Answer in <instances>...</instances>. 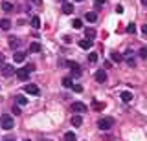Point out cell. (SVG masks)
I'll return each instance as SVG.
<instances>
[{
    "mask_svg": "<svg viewBox=\"0 0 147 141\" xmlns=\"http://www.w3.org/2000/svg\"><path fill=\"white\" fill-rule=\"evenodd\" d=\"M114 125V117H101L98 121V128L99 130H110Z\"/></svg>",
    "mask_w": 147,
    "mask_h": 141,
    "instance_id": "1",
    "label": "cell"
},
{
    "mask_svg": "<svg viewBox=\"0 0 147 141\" xmlns=\"http://www.w3.org/2000/svg\"><path fill=\"white\" fill-rule=\"evenodd\" d=\"M13 125H15V121H13L11 116H7V114H4L2 117H0V126H2L4 130H11Z\"/></svg>",
    "mask_w": 147,
    "mask_h": 141,
    "instance_id": "2",
    "label": "cell"
},
{
    "mask_svg": "<svg viewBox=\"0 0 147 141\" xmlns=\"http://www.w3.org/2000/svg\"><path fill=\"white\" fill-rule=\"evenodd\" d=\"M86 110H88V106H86L85 103H79V101L72 103V112L74 114H85Z\"/></svg>",
    "mask_w": 147,
    "mask_h": 141,
    "instance_id": "3",
    "label": "cell"
},
{
    "mask_svg": "<svg viewBox=\"0 0 147 141\" xmlns=\"http://www.w3.org/2000/svg\"><path fill=\"white\" fill-rule=\"evenodd\" d=\"M64 64L70 68V70H72V74L76 75V77H79V75H81V68H79V64H77L76 61H64Z\"/></svg>",
    "mask_w": 147,
    "mask_h": 141,
    "instance_id": "4",
    "label": "cell"
},
{
    "mask_svg": "<svg viewBox=\"0 0 147 141\" xmlns=\"http://www.w3.org/2000/svg\"><path fill=\"white\" fill-rule=\"evenodd\" d=\"M24 92H26V94H30V95H40L39 86H37V84H31V83L24 86Z\"/></svg>",
    "mask_w": 147,
    "mask_h": 141,
    "instance_id": "5",
    "label": "cell"
},
{
    "mask_svg": "<svg viewBox=\"0 0 147 141\" xmlns=\"http://www.w3.org/2000/svg\"><path fill=\"white\" fill-rule=\"evenodd\" d=\"M15 75L20 81H28V79H30V70H28V68H18V70L15 72Z\"/></svg>",
    "mask_w": 147,
    "mask_h": 141,
    "instance_id": "6",
    "label": "cell"
},
{
    "mask_svg": "<svg viewBox=\"0 0 147 141\" xmlns=\"http://www.w3.org/2000/svg\"><path fill=\"white\" fill-rule=\"evenodd\" d=\"M15 72H17L15 66H11V64H2V75H4V77H11Z\"/></svg>",
    "mask_w": 147,
    "mask_h": 141,
    "instance_id": "7",
    "label": "cell"
},
{
    "mask_svg": "<svg viewBox=\"0 0 147 141\" xmlns=\"http://www.w3.org/2000/svg\"><path fill=\"white\" fill-rule=\"evenodd\" d=\"M94 79L98 81V83L103 84L105 81H107V72H105V70H98V72H96V75H94Z\"/></svg>",
    "mask_w": 147,
    "mask_h": 141,
    "instance_id": "8",
    "label": "cell"
},
{
    "mask_svg": "<svg viewBox=\"0 0 147 141\" xmlns=\"http://www.w3.org/2000/svg\"><path fill=\"white\" fill-rule=\"evenodd\" d=\"M123 57H125V61H127V64H129V66H134V64H136V59H134V55H132L131 49H127Z\"/></svg>",
    "mask_w": 147,
    "mask_h": 141,
    "instance_id": "9",
    "label": "cell"
},
{
    "mask_svg": "<svg viewBox=\"0 0 147 141\" xmlns=\"http://www.w3.org/2000/svg\"><path fill=\"white\" fill-rule=\"evenodd\" d=\"M74 9H76V7H74V4H70V2H64L63 4V13H64V15H72Z\"/></svg>",
    "mask_w": 147,
    "mask_h": 141,
    "instance_id": "10",
    "label": "cell"
},
{
    "mask_svg": "<svg viewBox=\"0 0 147 141\" xmlns=\"http://www.w3.org/2000/svg\"><path fill=\"white\" fill-rule=\"evenodd\" d=\"M13 61H15V62H24L26 61V51H15Z\"/></svg>",
    "mask_w": 147,
    "mask_h": 141,
    "instance_id": "11",
    "label": "cell"
},
{
    "mask_svg": "<svg viewBox=\"0 0 147 141\" xmlns=\"http://www.w3.org/2000/svg\"><path fill=\"white\" fill-rule=\"evenodd\" d=\"M72 125L76 126V128H77V126H81V125H83V117L79 116V114H74V116H72Z\"/></svg>",
    "mask_w": 147,
    "mask_h": 141,
    "instance_id": "12",
    "label": "cell"
},
{
    "mask_svg": "<svg viewBox=\"0 0 147 141\" xmlns=\"http://www.w3.org/2000/svg\"><path fill=\"white\" fill-rule=\"evenodd\" d=\"M79 48H81V49H90V48H92V40H90V39L79 40Z\"/></svg>",
    "mask_w": 147,
    "mask_h": 141,
    "instance_id": "13",
    "label": "cell"
},
{
    "mask_svg": "<svg viewBox=\"0 0 147 141\" xmlns=\"http://www.w3.org/2000/svg\"><path fill=\"white\" fill-rule=\"evenodd\" d=\"M0 28H2L4 31H9V29H11V20H9V19H2V20H0Z\"/></svg>",
    "mask_w": 147,
    "mask_h": 141,
    "instance_id": "14",
    "label": "cell"
},
{
    "mask_svg": "<svg viewBox=\"0 0 147 141\" xmlns=\"http://www.w3.org/2000/svg\"><path fill=\"white\" fill-rule=\"evenodd\" d=\"M85 19L88 20V22H96V20H98V13H96V11H86Z\"/></svg>",
    "mask_w": 147,
    "mask_h": 141,
    "instance_id": "15",
    "label": "cell"
},
{
    "mask_svg": "<svg viewBox=\"0 0 147 141\" xmlns=\"http://www.w3.org/2000/svg\"><path fill=\"white\" fill-rule=\"evenodd\" d=\"M119 97H121V101H125V103H131V101H132V94H131V92H127V90L119 94Z\"/></svg>",
    "mask_w": 147,
    "mask_h": 141,
    "instance_id": "16",
    "label": "cell"
},
{
    "mask_svg": "<svg viewBox=\"0 0 147 141\" xmlns=\"http://www.w3.org/2000/svg\"><path fill=\"white\" fill-rule=\"evenodd\" d=\"M40 49H42V46H40V42H31V44H30V51H33V53H39Z\"/></svg>",
    "mask_w": 147,
    "mask_h": 141,
    "instance_id": "17",
    "label": "cell"
},
{
    "mask_svg": "<svg viewBox=\"0 0 147 141\" xmlns=\"http://www.w3.org/2000/svg\"><path fill=\"white\" fill-rule=\"evenodd\" d=\"M105 108V103H99V101H94L92 103V110H96V112H101Z\"/></svg>",
    "mask_w": 147,
    "mask_h": 141,
    "instance_id": "18",
    "label": "cell"
},
{
    "mask_svg": "<svg viewBox=\"0 0 147 141\" xmlns=\"http://www.w3.org/2000/svg\"><path fill=\"white\" fill-rule=\"evenodd\" d=\"M85 37L92 40V39L96 37V29H94V28H86V29H85Z\"/></svg>",
    "mask_w": 147,
    "mask_h": 141,
    "instance_id": "19",
    "label": "cell"
},
{
    "mask_svg": "<svg viewBox=\"0 0 147 141\" xmlns=\"http://www.w3.org/2000/svg\"><path fill=\"white\" fill-rule=\"evenodd\" d=\"M31 28H35V29H39L40 28V19H39V17H31Z\"/></svg>",
    "mask_w": 147,
    "mask_h": 141,
    "instance_id": "20",
    "label": "cell"
},
{
    "mask_svg": "<svg viewBox=\"0 0 147 141\" xmlns=\"http://www.w3.org/2000/svg\"><path fill=\"white\" fill-rule=\"evenodd\" d=\"M64 141H77V136L74 132H66L64 134Z\"/></svg>",
    "mask_w": 147,
    "mask_h": 141,
    "instance_id": "21",
    "label": "cell"
},
{
    "mask_svg": "<svg viewBox=\"0 0 147 141\" xmlns=\"http://www.w3.org/2000/svg\"><path fill=\"white\" fill-rule=\"evenodd\" d=\"M72 26H74L76 29H81V28H83V20H81V19H74V20H72Z\"/></svg>",
    "mask_w": 147,
    "mask_h": 141,
    "instance_id": "22",
    "label": "cell"
},
{
    "mask_svg": "<svg viewBox=\"0 0 147 141\" xmlns=\"http://www.w3.org/2000/svg\"><path fill=\"white\" fill-rule=\"evenodd\" d=\"M63 86H64V88H72V86H74L70 77H64V79H63Z\"/></svg>",
    "mask_w": 147,
    "mask_h": 141,
    "instance_id": "23",
    "label": "cell"
},
{
    "mask_svg": "<svg viewBox=\"0 0 147 141\" xmlns=\"http://www.w3.org/2000/svg\"><path fill=\"white\" fill-rule=\"evenodd\" d=\"M110 59H112V61L114 62H121V55H119V53H116V51H112V53H110Z\"/></svg>",
    "mask_w": 147,
    "mask_h": 141,
    "instance_id": "24",
    "label": "cell"
},
{
    "mask_svg": "<svg viewBox=\"0 0 147 141\" xmlns=\"http://www.w3.org/2000/svg\"><path fill=\"white\" fill-rule=\"evenodd\" d=\"M2 9L6 11V13H9V11L13 9V4L11 2H2Z\"/></svg>",
    "mask_w": 147,
    "mask_h": 141,
    "instance_id": "25",
    "label": "cell"
},
{
    "mask_svg": "<svg viewBox=\"0 0 147 141\" xmlns=\"http://www.w3.org/2000/svg\"><path fill=\"white\" fill-rule=\"evenodd\" d=\"M127 33H131V35L136 33V24H134V22H131V24L127 26Z\"/></svg>",
    "mask_w": 147,
    "mask_h": 141,
    "instance_id": "26",
    "label": "cell"
},
{
    "mask_svg": "<svg viewBox=\"0 0 147 141\" xmlns=\"http://www.w3.org/2000/svg\"><path fill=\"white\" fill-rule=\"evenodd\" d=\"M9 46H11V48H18V46H20V40H18V39H9Z\"/></svg>",
    "mask_w": 147,
    "mask_h": 141,
    "instance_id": "27",
    "label": "cell"
},
{
    "mask_svg": "<svg viewBox=\"0 0 147 141\" xmlns=\"http://www.w3.org/2000/svg\"><path fill=\"white\" fill-rule=\"evenodd\" d=\"M28 103V99L24 97V95H18V97H17V104H20V106H22V104H26Z\"/></svg>",
    "mask_w": 147,
    "mask_h": 141,
    "instance_id": "28",
    "label": "cell"
},
{
    "mask_svg": "<svg viewBox=\"0 0 147 141\" xmlns=\"http://www.w3.org/2000/svg\"><path fill=\"white\" fill-rule=\"evenodd\" d=\"M88 61L90 62H96V61H98V53H94V51L88 53Z\"/></svg>",
    "mask_w": 147,
    "mask_h": 141,
    "instance_id": "29",
    "label": "cell"
},
{
    "mask_svg": "<svg viewBox=\"0 0 147 141\" xmlns=\"http://www.w3.org/2000/svg\"><path fill=\"white\" fill-rule=\"evenodd\" d=\"M107 2V0H96L94 2V6H96V9H101V6H103V4Z\"/></svg>",
    "mask_w": 147,
    "mask_h": 141,
    "instance_id": "30",
    "label": "cell"
},
{
    "mask_svg": "<svg viewBox=\"0 0 147 141\" xmlns=\"http://www.w3.org/2000/svg\"><path fill=\"white\" fill-rule=\"evenodd\" d=\"M72 88H74V92H77V94H81V92H83V86H81V84H74Z\"/></svg>",
    "mask_w": 147,
    "mask_h": 141,
    "instance_id": "31",
    "label": "cell"
},
{
    "mask_svg": "<svg viewBox=\"0 0 147 141\" xmlns=\"http://www.w3.org/2000/svg\"><path fill=\"white\" fill-rule=\"evenodd\" d=\"M140 57L142 59H147V48H142L140 49Z\"/></svg>",
    "mask_w": 147,
    "mask_h": 141,
    "instance_id": "32",
    "label": "cell"
},
{
    "mask_svg": "<svg viewBox=\"0 0 147 141\" xmlns=\"http://www.w3.org/2000/svg\"><path fill=\"white\" fill-rule=\"evenodd\" d=\"M63 40H64V44H70V42H72L70 35H63Z\"/></svg>",
    "mask_w": 147,
    "mask_h": 141,
    "instance_id": "33",
    "label": "cell"
},
{
    "mask_svg": "<svg viewBox=\"0 0 147 141\" xmlns=\"http://www.w3.org/2000/svg\"><path fill=\"white\" fill-rule=\"evenodd\" d=\"M20 112H22V110H20V106H13V114H15V116H18Z\"/></svg>",
    "mask_w": 147,
    "mask_h": 141,
    "instance_id": "34",
    "label": "cell"
},
{
    "mask_svg": "<svg viewBox=\"0 0 147 141\" xmlns=\"http://www.w3.org/2000/svg\"><path fill=\"white\" fill-rule=\"evenodd\" d=\"M142 33H144L145 37H147V24H144V26H142Z\"/></svg>",
    "mask_w": 147,
    "mask_h": 141,
    "instance_id": "35",
    "label": "cell"
},
{
    "mask_svg": "<svg viewBox=\"0 0 147 141\" xmlns=\"http://www.w3.org/2000/svg\"><path fill=\"white\" fill-rule=\"evenodd\" d=\"M116 13H123V6H119V4H118V6H116Z\"/></svg>",
    "mask_w": 147,
    "mask_h": 141,
    "instance_id": "36",
    "label": "cell"
},
{
    "mask_svg": "<svg viewBox=\"0 0 147 141\" xmlns=\"http://www.w3.org/2000/svg\"><path fill=\"white\" fill-rule=\"evenodd\" d=\"M26 68H28V70H30V72H33V70H35V64H28Z\"/></svg>",
    "mask_w": 147,
    "mask_h": 141,
    "instance_id": "37",
    "label": "cell"
},
{
    "mask_svg": "<svg viewBox=\"0 0 147 141\" xmlns=\"http://www.w3.org/2000/svg\"><path fill=\"white\" fill-rule=\"evenodd\" d=\"M103 139H105V141H114V138H112V136H105Z\"/></svg>",
    "mask_w": 147,
    "mask_h": 141,
    "instance_id": "38",
    "label": "cell"
},
{
    "mask_svg": "<svg viewBox=\"0 0 147 141\" xmlns=\"http://www.w3.org/2000/svg\"><path fill=\"white\" fill-rule=\"evenodd\" d=\"M2 141H15L13 138H6V139H2Z\"/></svg>",
    "mask_w": 147,
    "mask_h": 141,
    "instance_id": "39",
    "label": "cell"
},
{
    "mask_svg": "<svg viewBox=\"0 0 147 141\" xmlns=\"http://www.w3.org/2000/svg\"><path fill=\"white\" fill-rule=\"evenodd\" d=\"M142 4H144V6L147 7V0H142Z\"/></svg>",
    "mask_w": 147,
    "mask_h": 141,
    "instance_id": "40",
    "label": "cell"
},
{
    "mask_svg": "<svg viewBox=\"0 0 147 141\" xmlns=\"http://www.w3.org/2000/svg\"><path fill=\"white\" fill-rule=\"evenodd\" d=\"M0 62H4V55H0Z\"/></svg>",
    "mask_w": 147,
    "mask_h": 141,
    "instance_id": "41",
    "label": "cell"
},
{
    "mask_svg": "<svg viewBox=\"0 0 147 141\" xmlns=\"http://www.w3.org/2000/svg\"><path fill=\"white\" fill-rule=\"evenodd\" d=\"M74 2H83V0H74Z\"/></svg>",
    "mask_w": 147,
    "mask_h": 141,
    "instance_id": "42",
    "label": "cell"
},
{
    "mask_svg": "<svg viewBox=\"0 0 147 141\" xmlns=\"http://www.w3.org/2000/svg\"><path fill=\"white\" fill-rule=\"evenodd\" d=\"M24 141H31V139H24Z\"/></svg>",
    "mask_w": 147,
    "mask_h": 141,
    "instance_id": "43",
    "label": "cell"
},
{
    "mask_svg": "<svg viewBox=\"0 0 147 141\" xmlns=\"http://www.w3.org/2000/svg\"><path fill=\"white\" fill-rule=\"evenodd\" d=\"M64 2H66V0H63V4H64Z\"/></svg>",
    "mask_w": 147,
    "mask_h": 141,
    "instance_id": "44",
    "label": "cell"
},
{
    "mask_svg": "<svg viewBox=\"0 0 147 141\" xmlns=\"http://www.w3.org/2000/svg\"><path fill=\"white\" fill-rule=\"evenodd\" d=\"M35 2H37V0H35Z\"/></svg>",
    "mask_w": 147,
    "mask_h": 141,
    "instance_id": "45",
    "label": "cell"
}]
</instances>
